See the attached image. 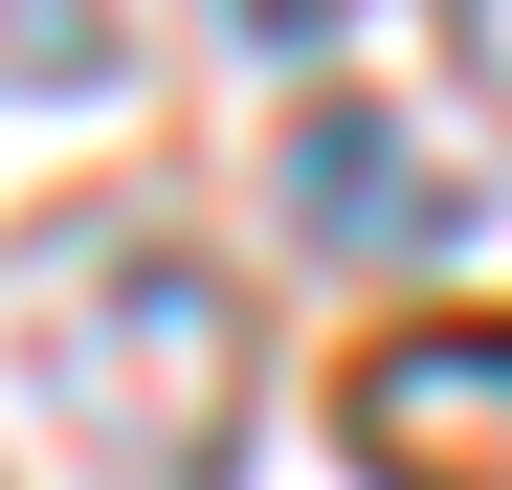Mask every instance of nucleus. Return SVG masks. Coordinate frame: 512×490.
Instances as JSON below:
<instances>
[{"label":"nucleus","mask_w":512,"mask_h":490,"mask_svg":"<svg viewBox=\"0 0 512 490\" xmlns=\"http://www.w3.org/2000/svg\"><path fill=\"white\" fill-rule=\"evenodd\" d=\"M23 379H45L134 490H201L223 424H245V312H223L201 245L90 223V245H45V290H23Z\"/></svg>","instance_id":"obj_1"},{"label":"nucleus","mask_w":512,"mask_h":490,"mask_svg":"<svg viewBox=\"0 0 512 490\" xmlns=\"http://www.w3.org/2000/svg\"><path fill=\"white\" fill-rule=\"evenodd\" d=\"M290 223H312V245H446L468 201L423 179V134H401V112H357V90H334V112L290 134Z\"/></svg>","instance_id":"obj_3"},{"label":"nucleus","mask_w":512,"mask_h":490,"mask_svg":"<svg viewBox=\"0 0 512 490\" xmlns=\"http://www.w3.org/2000/svg\"><path fill=\"white\" fill-rule=\"evenodd\" d=\"M357 468L379 490H512V312H423L357 357Z\"/></svg>","instance_id":"obj_2"},{"label":"nucleus","mask_w":512,"mask_h":490,"mask_svg":"<svg viewBox=\"0 0 512 490\" xmlns=\"http://www.w3.org/2000/svg\"><path fill=\"white\" fill-rule=\"evenodd\" d=\"M112 67H134V45L90 23V0H23V23H0V90H112Z\"/></svg>","instance_id":"obj_4"}]
</instances>
